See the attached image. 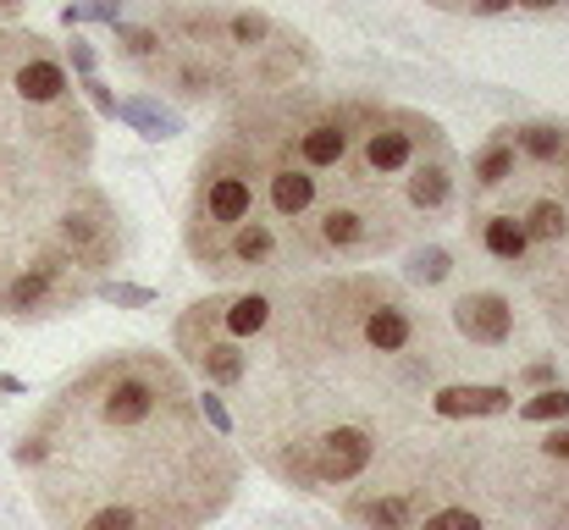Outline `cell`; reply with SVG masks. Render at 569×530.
Wrapping results in <instances>:
<instances>
[{"label":"cell","instance_id":"obj_1","mask_svg":"<svg viewBox=\"0 0 569 530\" xmlns=\"http://www.w3.org/2000/svg\"><path fill=\"white\" fill-rule=\"evenodd\" d=\"M465 167L437 117L381 94L243 100L193 167L189 254L221 282L371 266L459 210Z\"/></svg>","mask_w":569,"mask_h":530},{"label":"cell","instance_id":"obj_9","mask_svg":"<svg viewBox=\"0 0 569 530\" xmlns=\"http://www.w3.org/2000/svg\"><path fill=\"white\" fill-rule=\"evenodd\" d=\"M72 67H78V72H94V50H89L83 39H72Z\"/></svg>","mask_w":569,"mask_h":530},{"label":"cell","instance_id":"obj_6","mask_svg":"<svg viewBox=\"0 0 569 530\" xmlns=\"http://www.w3.org/2000/svg\"><path fill=\"white\" fill-rule=\"evenodd\" d=\"M117 117H128L133 128H144V139H172L178 133V117L156 111L150 100H128V106H117Z\"/></svg>","mask_w":569,"mask_h":530},{"label":"cell","instance_id":"obj_3","mask_svg":"<svg viewBox=\"0 0 569 530\" xmlns=\"http://www.w3.org/2000/svg\"><path fill=\"white\" fill-rule=\"evenodd\" d=\"M465 227L569 353V122L492 128L465 172Z\"/></svg>","mask_w":569,"mask_h":530},{"label":"cell","instance_id":"obj_5","mask_svg":"<svg viewBox=\"0 0 569 530\" xmlns=\"http://www.w3.org/2000/svg\"><path fill=\"white\" fill-rule=\"evenodd\" d=\"M442 316H448V327L476 353H503L520 343V310H515V299L498 293V288H465V293H453V299L442 304ZM503 359H509V353H503Z\"/></svg>","mask_w":569,"mask_h":530},{"label":"cell","instance_id":"obj_4","mask_svg":"<svg viewBox=\"0 0 569 530\" xmlns=\"http://www.w3.org/2000/svg\"><path fill=\"white\" fill-rule=\"evenodd\" d=\"M520 503H526V530H569V420L531 426Z\"/></svg>","mask_w":569,"mask_h":530},{"label":"cell","instance_id":"obj_8","mask_svg":"<svg viewBox=\"0 0 569 530\" xmlns=\"http://www.w3.org/2000/svg\"><path fill=\"white\" fill-rule=\"evenodd\" d=\"M83 89H89V100H94V106H100V111H106V117H117V94H111V89H106V83H100V78H89V83H83Z\"/></svg>","mask_w":569,"mask_h":530},{"label":"cell","instance_id":"obj_2","mask_svg":"<svg viewBox=\"0 0 569 530\" xmlns=\"http://www.w3.org/2000/svg\"><path fill=\"white\" fill-rule=\"evenodd\" d=\"M50 530H204L238 492V453L156 349L89 359L11 448Z\"/></svg>","mask_w":569,"mask_h":530},{"label":"cell","instance_id":"obj_7","mask_svg":"<svg viewBox=\"0 0 569 530\" xmlns=\"http://www.w3.org/2000/svg\"><path fill=\"white\" fill-rule=\"evenodd\" d=\"M100 299H111V304H128V310H144V304H156V293H150V288H128V282H106V288H100Z\"/></svg>","mask_w":569,"mask_h":530}]
</instances>
